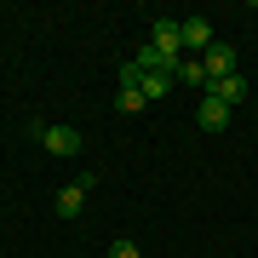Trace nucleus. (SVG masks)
Returning <instances> with one entry per match:
<instances>
[{
  "label": "nucleus",
  "mask_w": 258,
  "mask_h": 258,
  "mask_svg": "<svg viewBox=\"0 0 258 258\" xmlns=\"http://www.w3.org/2000/svg\"><path fill=\"white\" fill-rule=\"evenodd\" d=\"M149 46H155L166 63H178V57H184V23H178V18H155V29H149Z\"/></svg>",
  "instance_id": "1"
},
{
  "label": "nucleus",
  "mask_w": 258,
  "mask_h": 258,
  "mask_svg": "<svg viewBox=\"0 0 258 258\" xmlns=\"http://www.w3.org/2000/svg\"><path fill=\"white\" fill-rule=\"evenodd\" d=\"M98 184V178L92 172H81V178H75V184H63V189H57V218H81V207H86V189H92Z\"/></svg>",
  "instance_id": "2"
},
{
  "label": "nucleus",
  "mask_w": 258,
  "mask_h": 258,
  "mask_svg": "<svg viewBox=\"0 0 258 258\" xmlns=\"http://www.w3.org/2000/svg\"><path fill=\"white\" fill-rule=\"evenodd\" d=\"M201 69H207V86L224 81V75H235V46L230 40H212V46L201 52Z\"/></svg>",
  "instance_id": "3"
},
{
  "label": "nucleus",
  "mask_w": 258,
  "mask_h": 258,
  "mask_svg": "<svg viewBox=\"0 0 258 258\" xmlns=\"http://www.w3.org/2000/svg\"><path fill=\"white\" fill-rule=\"evenodd\" d=\"M207 92H212V98H218V103H230V109H241V103H247V98H252V86H247V75H241V69H235V75H224V81H212V86H207Z\"/></svg>",
  "instance_id": "4"
},
{
  "label": "nucleus",
  "mask_w": 258,
  "mask_h": 258,
  "mask_svg": "<svg viewBox=\"0 0 258 258\" xmlns=\"http://www.w3.org/2000/svg\"><path fill=\"white\" fill-rule=\"evenodd\" d=\"M40 144H46V155H81V132L75 126H40Z\"/></svg>",
  "instance_id": "5"
},
{
  "label": "nucleus",
  "mask_w": 258,
  "mask_h": 258,
  "mask_svg": "<svg viewBox=\"0 0 258 258\" xmlns=\"http://www.w3.org/2000/svg\"><path fill=\"white\" fill-rule=\"evenodd\" d=\"M195 126H201V132H224V126H230V103H218V98H201V109H195Z\"/></svg>",
  "instance_id": "6"
},
{
  "label": "nucleus",
  "mask_w": 258,
  "mask_h": 258,
  "mask_svg": "<svg viewBox=\"0 0 258 258\" xmlns=\"http://www.w3.org/2000/svg\"><path fill=\"white\" fill-rule=\"evenodd\" d=\"M212 46V23L207 18H184V52H207Z\"/></svg>",
  "instance_id": "7"
},
{
  "label": "nucleus",
  "mask_w": 258,
  "mask_h": 258,
  "mask_svg": "<svg viewBox=\"0 0 258 258\" xmlns=\"http://www.w3.org/2000/svg\"><path fill=\"white\" fill-rule=\"evenodd\" d=\"M172 81H178V75H172V69H161V75H144L138 86H144V98H149V103H161L166 92H172Z\"/></svg>",
  "instance_id": "8"
},
{
  "label": "nucleus",
  "mask_w": 258,
  "mask_h": 258,
  "mask_svg": "<svg viewBox=\"0 0 258 258\" xmlns=\"http://www.w3.org/2000/svg\"><path fill=\"white\" fill-rule=\"evenodd\" d=\"M172 75H178L184 86H207V69H201V57H178V63H172Z\"/></svg>",
  "instance_id": "9"
},
{
  "label": "nucleus",
  "mask_w": 258,
  "mask_h": 258,
  "mask_svg": "<svg viewBox=\"0 0 258 258\" xmlns=\"http://www.w3.org/2000/svg\"><path fill=\"white\" fill-rule=\"evenodd\" d=\"M132 63H138V75H161V69H172L155 46H138V57H132Z\"/></svg>",
  "instance_id": "10"
},
{
  "label": "nucleus",
  "mask_w": 258,
  "mask_h": 258,
  "mask_svg": "<svg viewBox=\"0 0 258 258\" xmlns=\"http://www.w3.org/2000/svg\"><path fill=\"white\" fill-rule=\"evenodd\" d=\"M120 115H138V109H149V98H144V86H120Z\"/></svg>",
  "instance_id": "11"
},
{
  "label": "nucleus",
  "mask_w": 258,
  "mask_h": 258,
  "mask_svg": "<svg viewBox=\"0 0 258 258\" xmlns=\"http://www.w3.org/2000/svg\"><path fill=\"white\" fill-rule=\"evenodd\" d=\"M109 258H144V252L132 247V241H109Z\"/></svg>",
  "instance_id": "12"
}]
</instances>
